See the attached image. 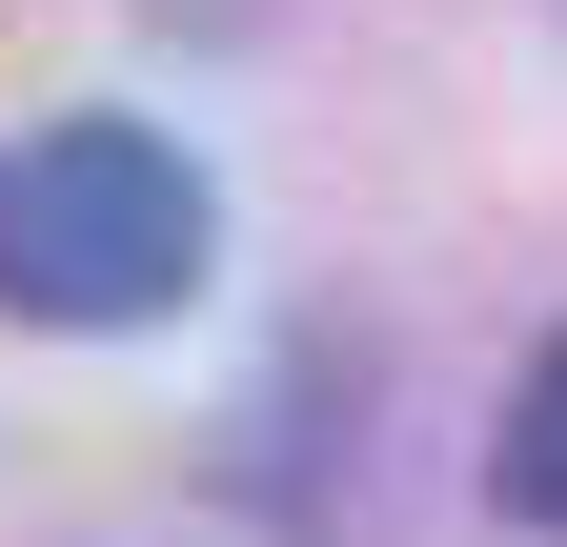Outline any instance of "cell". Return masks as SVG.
Instances as JSON below:
<instances>
[{
    "mask_svg": "<svg viewBox=\"0 0 567 547\" xmlns=\"http://www.w3.org/2000/svg\"><path fill=\"white\" fill-rule=\"evenodd\" d=\"M224 264V183H203L163 122L61 102L0 143V324H61V345H122V324L203 305Z\"/></svg>",
    "mask_w": 567,
    "mask_h": 547,
    "instance_id": "1",
    "label": "cell"
},
{
    "mask_svg": "<svg viewBox=\"0 0 567 547\" xmlns=\"http://www.w3.org/2000/svg\"><path fill=\"white\" fill-rule=\"evenodd\" d=\"M486 507L567 547V324H547V365L507 385V446H486Z\"/></svg>",
    "mask_w": 567,
    "mask_h": 547,
    "instance_id": "2",
    "label": "cell"
}]
</instances>
